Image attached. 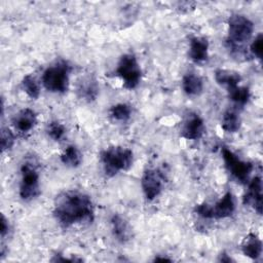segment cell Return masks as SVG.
<instances>
[{
  "instance_id": "cell-1",
  "label": "cell",
  "mask_w": 263,
  "mask_h": 263,
  "mask_svg": "<svg viewBox=\"0 0 263 263\" xmlns=\"http://www.w3.org/2000/svg\"><path fill=\"white\" fill-rule=\"evenodd\" d=\"M95 204L91 197L79 190L59 193L53 201L52 216L62 228L90 225L95 221Z\"/></svg>"
},
{
  "instance_id": "cell-2",
  "label": "cell",
  "mask_w": 263,
  "mask_h": 263,
  "mask_svg": "<svg viewBox=\"0 0 263 263\" xmlns=\"http://www.w3.org/2000/svg\"><path fill=\"white\" fill-rule=\"evenodd\" d=\"M254 23L245 14L233 13L227 21L226 44L228 49L239 52L252 39L254 34Z\"/></svg>"
},
{
  "instance_id": "cell-3",
  "label": "cell",
  "mask_w": 263,
  "mask_h": 263,
  "mask_svg": "<svg viewBox=\"0 0 263 263\" xmlns=\"http://www.w3.org/2000/svg\"><path fill=\"white\" fill-rule=\"evenodd\" d=\"M100 162L105 176L113 178L133 166L134 152L127 147L111 146L101 151Z\"/></svg>"
},
{
  "instance_id": "cell-4",
  "label": "cell",
  "mask_w": 263,
  "mask_h": 263,
  "mask_svg": "<svg viewBox=\"0 0 263 263\" xmlns=\"http://www.w3.org/2000/svg\"><path fill=\"white\" fill-rule=\"evenodd\" d=\"M70 64L65 60H59L43 71L41 83L49 92L59 95L66 93L70 85Z\"/></svg>"
},
{
  "instance_id": "cell-5",
  "label": "cell",
  "mask_w": 263,
  "mask_h": 263,
  "mask_svg": "<svg viewBox=\"0 0 263 263\" xmlns=\"http://www.w3.org/2000/svg\"><path fill=\"white\" fill-rule=\"evenodd\" d=\"M193 211L194 214L204 220H221L230 218L235 212L233 194L228 190L215 203L201 202L195 204Z\"/></svg>"
},
{
  "instance_id": "cell-6",
  "label": "cell",
  "mask_w": 263,
  "mask_h": 263,
  "mask_svg": "<svg viewBox=\"0 0 263 263\" xmlns=\"http://www.w3.org/2000/svg\"><path fill=\"white\" fill-rule=\"evenodd\" d=\"M21 180L18 186V194L22 200L32 201L36 199L40 193V174L37 164L32 160H25L20 168Z\"/></svg>"
},
{
  "instance_id": "cell-7",
  "label": "cell",
  "mask_w": 263,
  "mask_h": 263,
  "mask_svg": "<svg viewBox=\"0 0 263 263\" xmlns=\"http://www.w3.org/2000/svg\"><path fill=\"white\" fill-rule=\"evenodd\" d=\"M114 73L121 79L122 86L128 90L137 88L143 77L142 68L133 52L123 53L119 58Z\"/></svg>"
},
{
  "instance_id": "cell-8",
  "label": "cell",
  "mask_w": 263,
  "mask_h": 263,
  "mask_svg": "<svg viewBox=\"0 0 263 263\" xmlns=\"http://www.w3.org/2000/svg\"><path fill=\"white\" fill-rule=\"evenodd\" d=\"M224 165L231 177L239 184H247L251 179L254 165L250 161L240 159L234 152L229 148L223 147L221 150Z\"/></svg>"
},
{
  "instance_id": "cell-9",
  "label": "cell",
  "mask_w": 263,
  "mask_h": 263,
  "mask_svg": "<svg viewBox=\"0 0 263 263\" xmlns=\"http://www.w3.org/2000/svg\"><path fill=\"white\" fill-rule=\"evenodd\" d=\"M166 177L164 173L157 167H148L141 177V188L148 201H153L162 192Z\"/></svg>"
},
{
  "instance_id": "cell-10",
  "label": "cell",
  "mask_w": 263,
  "mask_h": 263,
  "mask_svg": "<svg viewBox=\"0 0 263 263\" xmlns=\"http://www.w3.org/2000/svg\"><path fill=\"white\" fill-rule=\"evenodd\" d=\"M205 132L203 118L196 112H188L181 125V137L186 140H199Z\"/></svg>"
},
{
  "instance_id": "cell-11",
  "label": "cell",
  "mask_w": 263,
  "mask_h": 263,
  "mask_svg": "<svg viewBox=\"0 0 263 263\" xmlns=\"http://www.w3.org/2000/svg\"><path fill=\"white\" fill-rule=\"evenodd\" d=\"M247 189L242 196V203L253 209L258 215L262 214V179L255 176L246 184Z\"/></svg>"
},
{
  "instance_id": "cell-12",
  "label": "cell",
  "mask_w": 263,
  "mask_h": 263,
  "mask_svg": "<svg viewBox=\"0 0 263 263\" xmlns=\"http://www.w3.org/2000/svg\"><path fill=\"white\" fill-rule=\"evenodd\" d=\"M75 89L77 97L86 103H91L96 101L100 93L99 82L97 78L91 74L81 76L77 80Z\"/></svg>"
},
{
  "instance_id": "cell-13",
  "label": "cell",
  "mask_w": 263,
  "mask_h": 263,
  "mask_svg": "<svg viewBox=\"0 0 263 263\" xmlns=\"http://www.w3.org/2000/svg\"><path fill=\"white\" fill-rule=\"evenodd\" d=\"M111 233L119 243H126L133 236L132 226L127 220L119 214H113L110 218Z\"/></svg>"
},
{
  "instance_id": "cell-14",
  "label": "cell",
  "mask_w": 263,
  "mask_h": 263,
  "mask_svg": "<svg viewBox=\"0 0 263 263\" xmlns=\"http://www.w3.org/2000/svg\"><path fill=\"white\" fill-rule=\"evenodd\" d=\"M37 124V114L31 108L21 109L12 118V125L20 134L30 133Z\"/></svg>"
},
{
  "instance_id": "cell-15",
  "label": "cell",
  "mask_w": 263,
  "mask_h": 263,
  "mask_svg": "<svg viewBox=\"0 0 263 263\" xmlns=\"http://www.w3.org/2000/svg\"><path fill=\"white\" fill-rule=\"evenodd\" d=\"M209 48H210V44L205 37H201V36L191 37L189 41L188 57L192 62L196 64L204 63L209 59Z\"/></svg>"
},
{
  "instance_id": "cell-16",
  "label": "cell",
  "mask_w": 263,
  "mask_h": 263,
  "mask_svg": "<svg viewBox=\"0 0 263 263\" xmlns=\"http://www.w3.org/2000/svg\"><path fill=\"white\" fill-rule=\"evenodd\" d=\"M240 250L246 257L252 260H257L262 255V240L256 233L250 232L242 238L240 243Z\"/></svg>"
},
{
  "instance_id": "cell-17",
  "label": "cell",
  "mask_w": 263,
  "mask_h": 263,
  "mask_svg": "<svg viewBox=\"0 0 263 263\" xmlns=\"http://www.w3.org/2000/svg\"><path fill=\"white\" fill-rule=\"evenodd\" d=\"M181 86L184 93L188 97H198L202 93L204 84L202 78L199 75L193 72H189L182 77Z\"/></svg>"
},
{
  "instance_id": "cell-18",
  "label": "cell",
  "mask_w": 263,
  "mask_h": 263,
  "mask_svg": "<svg viewBox=\"0 0 263 263\" xmlns=\"http://www.w3.org/2000/svg\"><path fill=\"white\" fill-rule=\"evenodd\" d=\"M214 78L219 85L226 89L238 85L241 81V76L238 72L227 69H217L214 73Z\"/></svg>"
},
{
  "instance_id": "cell-19",
  "label": "cell",
  "mask_w": 263,
  "mask_h": 263,
  "mask_svg": "<svg viewBox=\"0 0 263 263\" xmlns=\"http://www.w3.org/2000/svg\"><path fill=\"white\" fill-rule=\"evenodd\" d=\"M82 153L75 145L67 146L60 155L61 162L70 168H76L82 163Z\"/></svg>"
},
{
  "instance_id": "cell-20",
  "label": "cell",
  "mask_w": 263,
  "mask_h": 263,
  "mask_svg": "<svg viewBox=\"0 0 263 263\" xmlns=\"http://www.w3.org/2000/svg\"><path fill=\"white\" fill-rule=\"evenodd\" d=\"M241 119L234 110H226L221 118V127L225 133L234 134L239 130Z\"/></svg>"
},
{
  "instance_id": "cell-21",
  "label": "cell",
  "mask_w": 263,
  "mask_h": 263,
  "mask_svg": "<svg viewBox=\"0 0 263 263\" xmlns=\"http://www.w3.org/2000/svg\"><path fill=\"white\" fill-rule=\"evenodd\" d=\"M226 90H227L229 100L236 106H245L250 101L251 91H250V88L246 85L238 84Z\"/></svg>"
},
{
  "instance_id": "cell-22",
  "label": "cell",
  "mask_w": 263,
  "mask_h": 263,
  "mask_svg": "<svg viewBox=\"0 0 263 263\" xmlns=\"http://www.w3.org/2000/svg\"><path fill=\"white\" fill-rule=\"evenodd\" d=\"M133 114V108L126 103H117L110 107L109 117L117 122H127Z\"/></svg>"
},
{
  "instance_id": "cell-23",
  "label": "cell",
  "mask_w": 263,
  "mask_h": 263,
  "mask_svg": "<svg viewBox=\"0 0 263 263\" xmlns=\"http://www.w3.org/2000/svg\"><path fill=\"white\" fill-rule=\"evenodd\" d=\"M22 88L26 92V95L32 100H37L40 96V84L37 79L31 74H27L23 77Z\"/></svg>"
},
{
  "instance_id": "cell-24",
  "label": "cell",
  "mask_w": 263,
  "mask_h": 263,
  "mask_svg": "<svg viewBox=\"0 0 263 263\" xmlns=\"http://www.w3.org/2000/svg\"><path fill=\"white\" fill-rule=\"evenodd\" d=\"M46 135L54 142L62 141L67 133V128L64 123L59 120H52L46 125Z\"/></svg>"
},
{
  "instance_id": "cell-25",
  "label": "cell",
  "mask_w": 263,
  "mask_h": 263,
  "mask_svg": "<svg viewBox=\"0 0 263 263\" xmlns=\"http://www.w3.org/2000/svg\"><path fill=\"white\" fill-rule=\"evenodd\" d=\"M0 142H1L2 152L10 151L12 149L15 143V137H14V134L10 130V128L4 127V126L1 128Z\"/></svg>"
},
{
  "instance_id": "cell-26",
  "label": "cell",
  "mask_w": 263,
  "mask_h": 263,
  "mask_svg": "<svg viewBox=\"0 0 263 263\" xmlns=\"http://www.w3.org/2000/svg\"><path fill=\"white\" fill-rule=\"evenodd\" d=\"M250 51L256 59H258L259 61L262 60V52H263V36H262V33H259L253 39V41L250 44Z\"/></svg>"
},
{
  "instance_id": "cell-27",
  "label": "cell",
  "mask_w": 263,
  "mask_h": 263,
  "mask_svg": "<svg viewBox=\"0 0 263 263\" xmlns=\"http://www.w3.org/2000/svg\"><path fill=\"white\" fill-rule=\"evenodd\" d=\"M10 232V225H9V222H8V219H6V217L2 214L1 215V230H0V233H1V238L4 239Z\"/></svg>"
},
{
  "instance_id": "cell-28",
  "label": "cell",
  "mask_w": 263,
  "mask_h": 263,
  "mask_svg": "<svg viewBox=\"0 0 263 263\" xmlns=\"http://www.w3.org/2000/svg\"><path fill=\"white\" fill-rule=\"evenodd\" d=\"M219 262H225V263H230V262H233L234 260L229 256L227 255L225 252H223L221 255H219V259H218Z\"/></svg>"
},
{
  "instance_id": "cell-29",
  "label": "cell",
  "mask_w": 263,
  "mask_h": 263,
  "mask_svg": "<svg viewBox=\"0 0 263 263\" xmlns=\"http://www.w3.org/2000/svg\"><path fill=\"white\" fill-rule=\"evenodd\" d=\"M154 262L156 261H172L171 258H167V257H160V256H155V258L153 259Z\"/></svg>"
}]
</instances>
